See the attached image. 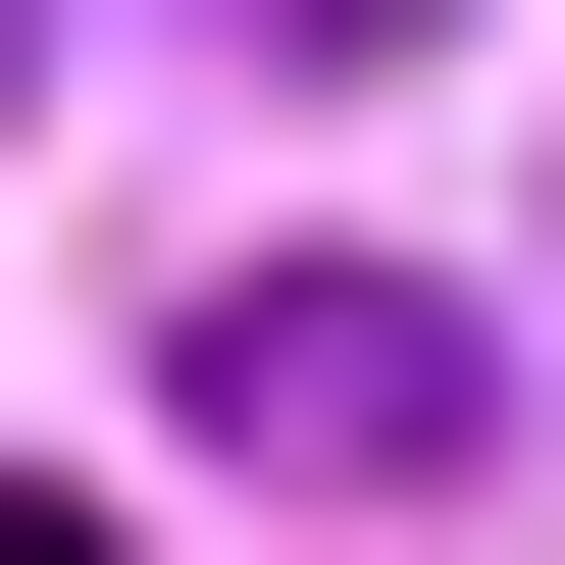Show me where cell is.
Here are the masks:
<instances>
[{"label":"cell","mask_w":565,"mask_h":565,"mask_svg":"<svg viewBox=\"0 0 565 565\" xmlns=\"http://www.w3.org/2000/svg\"><path fill=\"white\" fill-rule=\"evenodd\" d=\"M257 52H412V0H257Z\"/></svg>","instance_id":"cell-2"},{"label":"cell","mask_w":565,"mask_h":565,"mask_svg":"<svg viewBox=\"0 0 565 565\" xmlns=\"http://www.w3.org/2000/svg\"><path fill=\"white\" fill-rule=\"evenodd\" d=\"M206 462H257V514H412V462H514V360H462L412 257H257V309H206Z\"/></svg>","instance_id":"cell-1"}]
</instances>
